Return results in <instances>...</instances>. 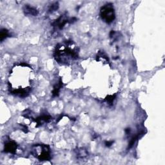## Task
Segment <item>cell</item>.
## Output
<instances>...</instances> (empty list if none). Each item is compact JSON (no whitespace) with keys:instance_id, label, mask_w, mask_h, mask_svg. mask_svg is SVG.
<instances>
[{"instance_id":"2","label":"cell","mask_w":165,"mask_h":165,"mask_svg":"<svg viewBox=\"0 0 165 165\" xmlns=\"http://www.w3.org/2000/svg\"><path fill=\"white\" fill-rule=\"evenodd\" d=\"M100 15L102 19L107 23H110L115 19V12L111 3L102 7L100 10Z\"/></svg>"},{"instance_id":"8","label":"cell","mask_w":165,"mask_h":165,"mask_svg":"<svg viewBox=\"0 0 165 165\" xmlns=\"http://www.w3.org/2000/svg\"><path fill=\"white\" fill-rule=\"evenodd\" d=\"M138 138H139V135H137L134 136V138H132V139L130 140V141L129 143V145H128V148H131L133 147V145H134L135 143L136 142V141L138 140Z\"/></svg>"},{"instance_id":"4","label":"cell","mask_w":165,"mask_h":165,"mask_svg":"<svg viewBox=\"0 0 165 165\" xmlns=\"http://www.w3.org/2000/svg\"><path fill=\"white\" fill-rule=\"evenodd\" d=\"M17 149V144L14 141H9L5 144V152L14 154Z\"/></svg>"},{"instance_id":"10","label":"cell","mask_w":165,"mask_h":165,"mask_svg":"<svg viewBox=\"0 0 165 165\" xmlns=\"http://www.w3.org/2000/svg\"><path fill=\"white\" fill-rule=\"evenodd\" d=\"M115 99V95H109L108 96V97L106 98V101L108 103H112V101L114 100Z\"/></svg>"},{"instance_id":"1","label":"cell","mask_w":165,"mask_h":165,"mask_svg":"<svg viewBox=\"0 0 165 165\" xmlns=\"http://www.w3.org/2000/svg\"><path fill=\"white\" fill-rule=\"evenodd\" d=\"M72 42H67L65 45L58 46L55 51V58L59 63L69 62V59L78 58V52L74 49Z\"/></svg>"},{"instance_id":"7","label":"cell","mask_w":165,"mask_h":165,"mask_svg":"<svg viewBox=\"0 0 165 165\" xmlns=\"http://www.w3.org/2000/svg\"><path fill=\"white\" fill-rule=\"evenodd\" d=\"M9 36V31H8L5 29H1V35H0V37H1V41H3V39L7 38Z\"/></svg>"},{"instance_id":"3","label":"cell","mask_w":165,"mask_h":165,"mask_svg":"<svg viewBox=\"0 0 165 165\" xmlns=\"http://www.w3.org/2000/svg\"><path fill=\"white\" fill-rule=\"evenodd\" d=\"M38 147L39 150H38L36 147H33V151L34 154L37 158L39 159L40 161H49L50 159V148L49 146L47 145H36Z\"/></svg>"},{"instance_id":"6","label":"cell","mask_w":165,"mask_h":165,"mask_svg":"<svg viewBox=\"0 0 165 165\" xmlns=\"http://www.w3.org/2000/svg\"><path fill=\"white\" fill-rule=\"evenodd\" d=\"M24 13L27 15L34 16L38 14V11L37 10L29 5H25L24 7Z\"/></svg>"},{"instance_id":"11","label":"cell","mask_w":165,"mask_h":165,"mask_svg":"<svg viewBox=\"0 0 165 165\" xmlns=\"http://www.w3.org/2000/svg\"><path fill=\"white\" fill-rule=\"evenodd\" d=\"M112 143H113V141H112V142H106V144H107V147L111 146Z\"/></svg>"},{"instance_id":"9","label":"cell","mask_w":165,"mask_h":165,"mask_svg":"<svg viewBox=\"0 0 165 165\" xmlns=\"http://www.w3.org/2000/svg\"><path fill=\"white\" fill-rule=\"evenodd\" d=\"M58 7H59V5H58V3H55V4H53V5H52L51 6V7L50 8V9H49V11L50 12H54V11H55L56 10H57L58 9Z\"/></svg>"},{"instance_id":"5","label":"cell","mask_w":165,"mask_h":165,"mask_svg":"<svg viewBox=\"0 0 165 165\" xmlns=\"http://www.w3.org/2000/svg\"><path fill=\"white\" fill-rule=\"evenodd\" d=\"M69 21L67 19H65V18H64L63 16H60L56 21L54 23V25L58 27L59 29H63V28L64 27V26H65L66 24L67 23V22H68Z\"/></svg>"}]
</instances>
